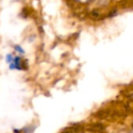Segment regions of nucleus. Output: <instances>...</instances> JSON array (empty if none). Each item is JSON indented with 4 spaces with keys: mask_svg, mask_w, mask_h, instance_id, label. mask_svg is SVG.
Masks as SVG:
<instances>
[{
    "mask_svg": "<svg viewBox=\"0 0 133 133\" xmlns=\"http://www.w3.org/2000/svg\"><path fill=\"white\" fill-rule=\"evenodd\" d=\"M35 130V127H26V128H25L24 129V133H33L34 130Z\"/></svg>",
    "mask_w": 133,
    "mask_h": 133,
    "instance_id": "obj_4",
    "label": "nucleus"
},
{
    "mask_svg": "<svg viewBox=\"0 0 133 133\" xmlns=\"http://www.w3.org/2000/svg\"><path fill=\"white\" fill-rule=\"evenodd\" d=\"M15 49H16V51L18 52L19 54H25V50H24L23 48H22L21 46H19V45H16V46L15 47Z\"/></svg>",
    "mask_w": 133,
    "mask_h": 133,
    "instance_id": "obj_3",
    "label": "nucleus"
},
{
    "mask_svg": "<svg viewBox=\"0 0 133 133\" xmlns=\"http://www.w3.org/2000/svg\"><path fill=\"white\" fill-rule=\"evenodd\" d=\"M15 57H13L12 54H7L6 56H5V62L8 63V64H10V63H12L13 61H14Z\"/></svg>",
    "mask_w": 133,
    "mask_h": 133,
    "instance_id": "obj_2",
    "label": "nucleus"
},
{
    "mask_svg": "<svg viewBox=\"0 0 133 133\" xmlns=\"http://www.w3.org/2000/svg\"><path fill=\"white\" fill-rule=\"evenodd\" d=\"M79 1H82V2H85V1H88V0H79Z\"/></svg>",
    "mask_w": 133,
    "mask_h": 133,
    "instance_id": "obj_5",
    "label": "nucleus"
},
{
    "mask_svg": "<svg viewBox=\"0 0 133 133\" xmlns=\"http://www.w3.org/2000/svg\"><path fill=\"white\" fill-rule=\"evenodd\" d=\"M9 67L10 69L14 70V69H16V70H21V69H25V61L22 60V59L20 57H16L12 63L9 64Z\"/></svg>",
    "mask_w": 133,
    "mask_h": 133,
    "instance_id": "obj_1",
    "label": "nucleus"
}]
</instances>
